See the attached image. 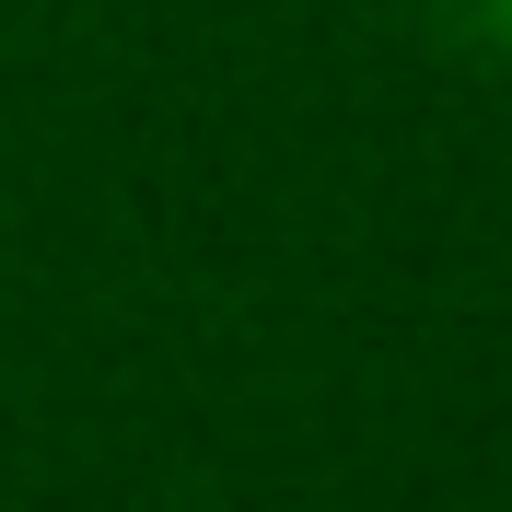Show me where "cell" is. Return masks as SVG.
Listing matches in <instances>:
<instances>
[{"label": "cell", "mask_w": 512, "mask_h": 512, "mask_svg": "<svg viewBox=\"0 0 512 512\" xmlns=\"http://www.w3.org/2000/svg\"><path fill=\"white\" fill-rule=\"evenodd\" d=\"M443 12H466V24H489V35H512V0H443Z\"/></svg>", "instance_id": "cell-1"}]
</instances>
